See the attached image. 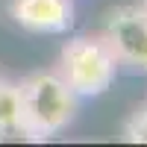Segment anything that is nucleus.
Wrapping results in <instances>:
<instances>
[{
	"mask_svg": "<svg viewBox=\"0 0 147 147\" xmlns=\"http://www.w3.org/2000/svg\"><path fill=\"white\" fill-rule=\"evenodd\" d=\"M24 106V138L47 141L59 136L77 115L74 88L59 77V71H35L18 82Z\"/></svg>",
	"mask_w": 147,
	"mask_h": 147,
	"instance_id": "1",
	"label": "nucleus"
},
{
	"mask_svg": "<svg viewBox=\"0 0 147 147\" xmlns=\"http://www.w3.org/2000/svg\"><path fill=\"white\" fill-rule=\"evenodd\" d=\"M115 74L118 62L103 38L77 35L65 41L59 53V77L74 88L77 97H97L109 91V85L115 82Z\"/></svg>",
	"mask_w": 147,
	"mask_h": 147,
	"instance_id": "2",
	"label": "nucleus"
},
{
	"mask_svg": "<svg viewBox=\"0 0 147 147\" xmlns=\"http://www.w3.org/2000/svg\"><path fill=\"white\" fill-rule=\"evenodd\" d=\"M118 65L147 71V12L141 6H118L106 15L103 35Z\"/></svg>",
	"mask_w": 147,
	"mask_h": 147,
	"instance_id": "3",
	"label": "nucleus"
},
{
	"mask_svg": "<svg viewBox=\"0 0 147 147\" xmlns=\"http://www.w3.org/2000/svg\"><path fill=\"white\" fill-rule=\"evenodd\" d=\"M9 15L15 24L35 35H56L71 30L74 0H12Z\"/></svg>",
	"mask_w": 147,
	"mask_h": 147,
	"instance_id": "4",
	"label": "nucleus"
},
{
	"mask_svg": "<svg viewBox=\"0 0 147 147\" xmlns=\"http://www.w3.org/2000/svg\"><path fill=\"white\" fill-rule=\"evenodd\" d=\"M3 138H24L21 88L12 80H0V141Z\"/></svg>",
	"mask_w": 147,
	"mask_h": 147,
	"instance_id": "5",
	"label": "nucleus"
},
{
	"mask_svg": "<svg viewBox=\"0 0 147 147\" xmlns=\"http://www.w3.org/2000/svg\"><path fill=\"white\" fill-rule=\"evenodd\" d=\"M124 141L147 144V106L127 118V124H124Z\"/></svg>",
	"mask_w": 147,
	"mask_h": 147,
	"instance_id": "6",
	"label": "nucleus"
},
{
	"mask_svg": "<svg viewBox=\"0 0 147 147\" xmlns=\"http://www.w3.org/2000/svg\"><path fill=\"white\" fill-rule=\"evenodd\" d=\"M141 9H144V12H147V0H141Z\"/></svg>",
	"mask_w": 147,
	"mask_h": 147,
	"instance_id": "7",
	"label": "nucleus"
}]
</instances>
